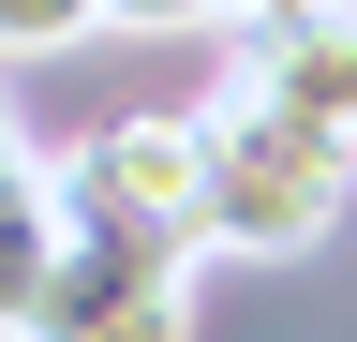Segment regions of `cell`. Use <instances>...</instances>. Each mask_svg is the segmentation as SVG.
<instances>
[{"instance_id": "1", "label": "cell", "mask_w": 357, "mask_h": 342, "mask_svg": "<svg viewBox=\"0 0 357 342\" xmlns=\"http://www.w3.org/2000/svg\"><path fill=\"white\" fill-rule=\"evenodd\" d=\"M194 119H208V253H253V268L328 253V224L357 208V134L238 90V75H223Z\"/></svg>"}, {"instance_id": "2", "label": "cell", "mask_w": 357, "mask_h": 342, "mask_svg": "<svg viewBox=\"0 0 357 342\" xmlns=\"http://www.w3.org/2000/svg\"><path fill=\"white\" fill-rule=\"evenodd\" d=\"M60 208L89 238H178V253H208V119L194 104H134L105 119V134H75L60 149Z\"/></svg>"}, {"instance_id": "3", "label": "cell", "mask_w": 357, "mask_h": 342, "mask_svg": "<svg viewBox=\"0 0 357 342\" xmlns=\"http://www.w3.org/2000/svg\"><path fill=\"white\" fill-rule=\"evenodd\" d=\"M30 342H194V253L178 238H89L60 253V297H45Z\"/></svg>"}, {"instance_id": "4", "label": "cell", "mask_w": 357, "mask_h": 342, "mask_svg": "<svg viewBox=\"0 0 357 342\" xmlns=\"http://www.w3.org/2000/svg\"><path fill=\"white\" fill-rule=\"evenodd\" d=\"M223 75L268 90V104H298V119H328V134H357V15H342V0H312V15H253Z\"/></svg>"}, {"instance_id": "5", "label": "cell", "mask_w": 357, "mask_h": 342, "mask_svg": "<svg viewBox=\"0 0 357 342\" xmlns=\"http://www.w3.org/2000/svg\"><path fill=\"white\" fill-rule=\"evenodd\" d=\"M60 253H75V208H60V164L15 149L0 164V342L45 327V297H60Z\"/></svg>"}, {"instance_id": "6", "label": "cell", "mask_w": 357, "mask_h": 342, "mask_svg": "<svg viewBox=\"0 0 357 342\" xmlns=\"http://www.w3.org/2000/svg\"><path fill=\"white\" fill-rule=\"evenodd\" d=\"M105 30V0H0V60H60Z\"/></svg>"}, {"instance_id": "7", "label": "cell", "mask_w": 357, "mask_h": 342, "mask_svg": "<svg viewBox=\"0 0 357 342\" xmlns=\"http://www.w3.org/2000/svg\"><path fill=\"white\" fill-rule=\"evenodd\" d=\"M105 30H238V0H105Z\"/></svg>"}, {"instance_id": "8", "label": "cell", "mask_w": 357, "mask_h": 342, "mask_svg": "<svg viewBox=\"0 0 357 342\" xmlns=\"http://www.w3.org/2000/svg\"><path fill=\"white\" fill-rule=\"evenodd\" d=\"M253 15H312V0H238V30H253Z\"/></svg>"}, {"instance_id": "9", "label": "cell", "mask_w": 357, "mask_h": 342, "mask_svg": "<svg viewBox=\"0 0 357 342\" xmlns=\"http://www.w3.org/2000/svg\"><path fill=\"white\" fill-rule=\"evenodd\" d=\"M15 149H30V134H15V90H0V164H15Z\"/></svg>"}, {"instance_id": "10", "label": "cell", "mask_w": 357, "mask_h": 342, "mask_svg": "<svg viewBox=\"0 0 357 342\" xmlns=\"http://www.w3.org/2000/svg\"><path fill=\"white\" fill-rule=\"evenodd\" d=\"M342 15H357V0H342Z\"/></svg>"}]
</instances>
